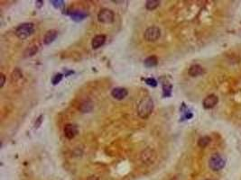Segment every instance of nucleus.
Here are the masks:
<instances>
[{
  "label": "nucleus",
  "instance_id": "obj_1",
  "mask_svg": "<svg viewBox=\"0 0 241 180\" xmlns=\"http://www.w3.org/2000/svg\"><path fill=\"white\" fill-rule=\"evenodd\" d=\"M153 110H154V102L150 96L144 97L139 102L137 106L138 115L143 119L148 118L153 113Z\"/></svg>",
  "mask_w": 241,
  "mask_h": 180
},
{
  "label": "nucleus",
  "instance_id": "obj_2",
  "mask_svg": "<svg viewBox=\"0 0 241 180\" xmlns=\"http://www.w3.org/2000/svg\"><path fill=\"white\" fill-rule=\"evenodd\" d=\"M34 31V25L32 23H25L20 25L15 29V35L21 40H25L33 34Z\"/></svg>",
  "mask_w": 241,
  "mask_h": 180
},
{
  "label": "nucleus",
  "instance_id": "obj_3",
  "mask_svg": "<svg viewBox=\"0 0 241 180\" xmlns=\"http://www.w3.org/2000/svg\"><path fill=\"white\" fill-rule=\"evenodd\" d=\"M226 165V160L219 154H214L209 160V167L213 171L221 170Z\"/></svg>",
  "mask_w": 241,
  "mask_h": 180
},
{
  "label": "nucleus",
  "instance_id": "obj_4",
  "mask_svg": "<svg viewBox=\"0 0 241 180\" xmlns=\"http://www.w3.org/2000/svg\"><path fill=\"white\" fill-rule=\"evenodd\" d=\"M140 159H141V161L144 164L151 165L155 161V159H156V152L153 149L147 148V149L144 150L141 152V154H140Z\"/></svg>",
  "mask_w": 241,
  "mask_h": 180
},
{
  "label": "nucleus",
  "instance_id": "obj_5",
  "mask_svg": "<svg viewBox=\"0 0 241 180\" xmlns=\"http://www.w3.org/2000/svg\"><path fill=\"white\" fill-rule=\"evenodd\" d=\"M115 14L108 8H103L98 14V20L102 24H110L114 21Z\"/></svg>",
  "mask_w": 241,
  "mask_h": 180
},
{
  "label": "nucleus",
  "instance_id": "obj_6",
  "mask_svg": "<svg viewBox=\"0 0 241 180\" xmlns=\"http://www.w3.org/2000/svg\"><path fill=\"white\" fill-rule=\"evenodd\" d=\"M160 36H161V30L159 27H156V26H152V27L147 28L144 33L145 40L149 43H154L157 41L160 38Z\"/></svg>",
  "mask_w": 241,
  "mask_h": 180
},
{
  "label": "nucleus",
  "instance_id": "obj_7",
  "mask_svg": "<svg viewBox=\"0 0 241 180\" xmlns=\"http://www.w3.org/2000/svg\"><path fill=\"white\" fill-rule=\"evenodd\" d=\"M218 102V98L216 95H209L207 97L204 98L202 106L205 109H211L213 108Z\"/></svg>",
  "mask_w": 241,
  "mask_h": 180
},
{
  "label": "nucleus",
  "instance_id": "obj_8",
  "mask_svg": "<svg viewBox=\"0 0 241 180\" xmlns=\"http://www.w3.org/2000/svg\"><path fill=\"white\" fill-rule=\"evenodd\" d=\"M63 132H64V136L67 138V139H73L77 133H78V127L75 125V124H68L64 126V129H63Z\"/></svg>",
  "mask_w": 241,
  "mask_h": 180
},
{
  "label": "nucleus",
  "instance_id": "obj_9",
  "mask_svg": "<svg viewBox=\"0 0 241 180\" xmlns=\"http://www.w3.org/2000/svg\"><path fill=\"white\" fill-rule=\"evenodd\" d=\"M128 95V92L124 87H116L111 91V95L116 100H122Z\"/></svg>",
  "mask_w": 241,
  "mask_h": 180
},
{
  "label": "nucleus",
  "instance_id": "obj_10",
  "mask_svg": "<svg viewBox=\"0 0 241 180\" xmlns=\"http://www.w3.org/2000/svg\"><path fill=\"white\" fill-rule=\"evenodd\" d=\"M106 42V36L103 34H99V35H96L91 41V46L92 49L96 50L98 49L99 47H101Z\"/></svg>",
  "mask_w": 241,
  "mask_h": 180
},
{
  "label": "nucleus",
  "instance_id": "obj_11",
  "mask_svg": "<svg viewBox=\"0 0 241 180\" xmlns=\"http://www.w3.org/2000/svg\"><path fill=\"white\" fill-rule=\"evenodd\" d=\"M188 73L191 77H199V76H202L204 73V69L200 65L195 64V65H192L190 67Z\"/></svg>",
  "mask_w": 241,
  "mask_h": 180
},
{
  "label": "nucleus",
  "instance_id": "obj_12",
  "mask_svg": "<svg viewBox=\"0 0 241 180\" xmlns=\"http://www.w3.org/2000/svg\"><path fill=\"white\" fill-rule=\"evenodd\" d=\"M57 35H58V32L56 30H49V31H47L46 33H45V35H44V44H46V45L51 44L54 41V40L56 39Z\"/></svg>",
  "mask_w": 241,
  "mask_h": 180
},
{
  "label": "nucleus",
  "instance_id": "obj_13",
  "mask_svg": "<svg viewBox=\"0 0 241 180\" xmlns=\"http://www.w3.org/2000/svg\"><path fill=\"white\" fill-rule=\"evenodd\" d=\"M158 63V59L156 56H150L146 58L144 61V64L146 68H153L155 67Z\"/></svg>",
  "mask_w": 241,
  "mask_h": 180
},
{
  "label": "nucleus",
  "instance_id": "obj_14",
  "mask_svg": "<svg viewBox=\"0 0 241 180\" xmlns=\"http://www.w3.org/2000/svg\"><path fill=\"white\" fill-rule=\"evenodd\" d=\"M161 2L158 1V0H148V1H146V7L147 10H154L156 9L159 6H160Z\"/></svg>",
  "mask_w": 241,
  "mask_h": 180
},
{
  "label": "nucleus",
  "instance_id": "obj_15",
  "mask_svg": "<svg viewBox=\"0 0 241 180\" xmlns=\"http://www.w3.org/2000/svg\"><path fill=\"white\" fill-rule=\"evenodd\" d=\"M210 142H211V139L209 136H204V137H202V138L199 139L198 145L200 148H205L210 143Z\"/></svg>",
  "mask_w": 241,
  "mask_h": 180
},
{
  "label": "nucleus",
  "instance_id": "obj_16",
  "mask_svg": "<svg viewBox=\"0 0 241 180\" xmlns=\"http://www.w3.org/2000/svg\"><path fill=\"white\" fill-rule=\"evenodd\" d=\"M86 16V14L82 13V12H79V11H75L71 14V17L73 20L75 21H79V20H82L84 19Z\"/></svg>",
  "mask_w": 241,
  "mask_h": 180
},
{
  "label": "nucleus",
  "instance_id": "obj_17",
  "mask_svg": "<svg viewBox=\"0 0 241 180\" xmlns=\"http://www.w3.org/2000/svg\"><path fill=\"white\" fill-rule=\"evenodd\" d=\"M37 51H38L37 46H31V47L27 48V50L25 51V56H33L37 52Z\"/></svg>",
  "mask_w": 241,
  "mask_h": 180
},
{
  "label": "nucleus",
  "instance_id": "obj_18",
  "mask_svg": "<svg viewBox=\"0 0 241 180\" xmlns=\"http://www.w3.org/2000/svg\"><path fill=\"white\" fill-rule=\"evenodd\" d=\"M51 3L56 8H61L64 6V1H63V0H52Z\"/></svg>",
  "mask_w": 241,
  "mask_h": 180
},
{
  "label": "nucleus",
  "instance_id": "obj_19",
  "mask_svg": "<svg viewBox=\"0 0 241 180\" xmlns=\"http://www.w3.org/2000/svg\"><path fill=\"white\" fill-rule=\"evenodd\" d=\"M63 77V74H60V73H59V74H56V75L52 77V84H53V85H57L58 83H60V82L62 81Z\"/></svg>",
  "mask_w": 241,
  "mask_h": 180
},
{
  "label": "nucleus",
  "instance_id": "obj_20",
  "mask_svg": "<svg viewBox=\"0 0 241 180\" xmlns=\"http://www.w3.org/2000/svg\"><path fill=\"white\" fill-rule=\"evenodd\" d=\"M145 81H146V84H147L148 86H150V87H155L157 86V81L155 80L154 78H152V77H150V78H146V79H145Z\"/></svg>",
  "mask_w": 241,
  "mask_h": 180
},
{
  "label": "nucleus",
  "instance_id": "obj_21",
  "mask_svg": "<svg viewBox=\"0 0 241 180\" xmlns=\"http://www.w3.org/2000/svg\"><path fill=\"white\" fill-rule=\"evenodd\" d=\"M0 78H1V81H0V87H3L6 83V76L3 73H1L0 74Z\"/></svg>",
  "mask_w": 241,
  "mask_h": 180
},
{
  "label": "nucleus",
  "instance_id": "obj_22",
  "mask_svg": "<svg viewBox=\"0 0 241 180\" xmlns=\"http://www.w3.org/2000/svg\"><path fill=\"white\" fill-rule=\"evenodd\" d=\"M42 122H43V116L41 115L40 116L37 120H36V122H35V124H34V128H38L40 125H41V124H42Z\"/></svg>",
  "mask_w": 241,
  "mask_h": 180
},
{
  "label": "nucleus",
  "instance_id": "obj_23",
  "mask_svg": "<svg viewBox=\"0 0 241 180\" xmlns=\"http://www.w3.org/2000/svg\"><path fill=\"white\" fill-rule=\"evenodd\" d=\"M87 180H99V178H98V176H89L88 178H87Z\"/></svg>",
  "mask_w": 241,
  "mask_h": 180
},
{
  "label": "nucleus",
  "instance_id": "obj_24",
  "mask_svg": "<svg viewBox=\"0 0 241 180\" xmlns=\"http://www.w3.org/2000/svg\"><path fill=\"white\" fill-rule=\"evenodd\" d=\"M204 180H211V179H204Z\"/></svg>",
  "mask_w": 241,
  "mask_h": 180
}]
</instances>
